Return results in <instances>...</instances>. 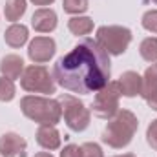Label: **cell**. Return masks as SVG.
Returning <instances> with one entry per match:
<instances>
[{
    "label": "cell",
    "mask_w": 157,
    "mask_h": 157,
    "mask_svg": "<svg viewBox=\"0 0 157 157\" xmlns=\"http://www.w3.org/2000/svg\"><path fill=\"white\" fill-rule=\"evenodd\" d=\"M28 143L18 133L7 132L0 137V155L2 157H26Z\"/></svg>",
    "instance_id": "cell-9"
},
{
    "label": "cell",
    "mask_w": 157,
    "mask_h": 157,
    "mask_svg": "<svg viewBox=\"0 0 157 157\" xmlns=\"http://www.w3.org/2000/svg\"><path fill=\"white\" fill-rule=\"evenodd\" d=\"M29 39V33H28V28L24 24H11L6 33H4V40L7 46L11 48H22Z\"/></svg>",
    "instance_id": "cell-14"
},
{
    "label": "cell",
    "mask_w": 157,
    "mask_h": 157,
    "mask_svg": "<svg viewBox=\"0 0 157 157\" xmlns=\"http://www.w3.org/2000/svg\"><path fill=\"white\" fill-rule=\"evenodd\" d=\"M144 101L148 102V106H150L152 110H155V112H157V91H154V93H152L150 97H146Z\"/></svg>",
    "instance_id": "cell-25"
},
{
    "label": "cell",
    "mask_w": 157,
    "mask_h": 157,
    "mask_svg": "<svg viewBox=\"0 0 157 157\" xmlns=\"http://www.w3.org/2000/svg\"><path fill=\"white\" fill-rule=\"evenodd\" d=\"M152 2H154V4H157V0H152Z\"/></svg>",
    "instance_id": "cell-29"
},
{
    "label": "cell",
    "mask_w": 157,
    "mask_h": 157,
    "mask_svg": "<svg viewBox=\"0 0 157 157\" xmlns=\"http://www.w3.org/2000/svg\"><path fill=\"white\" fill-rule=\"evenodd\" d=\"M119 99L121 88L117 80H110L104 88H101L93 99V113L101 119H112L119 112Z\"/></svg>",
    "instance_id": "cell-7"
},
{
    "label": "cell",
    "mask_w": 157,
    "mask_h": 157,
    "mask_svg": "<svg viewBox=\"0 0 157 157\" xmlns=\"http://www.w3.org/2000/svg\"><path fill=\"white\" fill-rule=\"evenodd\" d=\"M68 29L73 35H88L93 31V20L90 17H71L68 22Z\"/></svg>",
    "instance_id": "cell-15"
},
{
    "label": "cell",
    "mask_w": 157,
    "mask_h": 157,
    "mask_svg": "<svg viewBox=\"0 0 157 157\" xmlns=\"http://www.w3.org/2000/svg\"><path fill=\"white\" fill-rule=\"evenodd\" d=\"M95 40L108 51V55H122L132 42V31L122 26H101Z\"/></svg>",
    "instance_id": "cell-4"
},
{
    "label": "cell",
    "mask_w": 157,
    "mask_h": 157,
    "mask_svg": "<svg viewBox=\"0 0 157 157\" xmlns=\"http://www.w3.org/2000/svg\"><path fill=\"white\" fill-rule=\"evenodd\" d=\"M0 71H2V77L6 78H20L24 73V60L22 57L18 55H6L2 60H0Z\"/></svg>",
    "instance_id": "cell-13"
},
{
    "label": "cell",
    "mask_w": 157,
    "mask_h": 157,
    "mask_svg": "<svg viewBox=\"0 0 157 157\" xmlns=\"http://www.w3.org/2000/svg\"><path fill=\"white\" fill-rule=\"evenodd\" d=\"M60 157H82L80 146H77V144H68V146H64L62 152H60Z\"/></svg>",
    "instance_id": "cell-24"
},
{
    "label": "cell",
    "mask_w": 157,
    "mask_h": 157,
    "mask_svg": "<svg viewBox=\"0 0 157 157\" xmlns=\"http://www.w3.org/2000/svg\"><path fill=\"white\" fill-rule=\"evenodd\" d=\"M117 82L121 88V95L124 97H137L143 91V77L137 71H124Z\"/></svg>",
    "instance_id": "cell-11"
},
{
    "label": "cell",
    "mask_w": 157,
    "mask_h": 157,
    "mask_svg": "<svg viewBox=\"0 0 157 157\" xmlns=\"http://www.w3.org/2000/svg\"><path fill=\"white\" fill-rule=\"evenodd\" d=\"M143 28L150 33H157V9H150L143 15Z\"/></svg>",
    "instance_id": "cell-21"
},
{
    "label": "cell",
    "mask_w": 157,
    "mask_h": 157,
    "mask_svg": "<svg viewBox=\"0 0 157 157\" xmlns=\"http://www.w3.org/2000/svg\"><path fill=\"white\" fill-rule=\"evenodd\" d=\"M35 6H49V4H53L55 0H31Z\"/></svg>",
    "instance_id": "cell-26"
},
{
    "label": "cell",
    "mask_w": 157,
    "mask_h": 157,
    "mask_svg": "<svg viewBox=\"0 0 157 157\" xmlns=\"http://www.w3.org/2000/svg\"><path fill=\"white\" fill-rule=\"evenodd\" d=\"M59 102H60V106H62L64 122L68 124L70 130H73V132H84V130L90 126L91 113H90V110L78 101L77 97L62 95V97L59 99Z\"/></svg>",
    "instance_id": "cell-5"
},
{
    "label": "cell",
    "mask_w": 157,
    "mask_h": 157,
    "mask_svg": "<svg viewBox=\"0 0 157 157\" xmlns=\"http://www.w3.org/2000/svg\"><path fill=\"white\" fill-rule=\"evenodd\" d=\"M37 143L44 150H59L60 148V133L53 124H40L37 130Z\"/></svg>",
    "instance_id": "cell-12"
},
{
    "label": "cell",
    "mask_w": 157,
    "mask_h": 157,
    "mask_svg": "<svg viewBox=\"0 0 157 157\" xmlns=\"http://www.w3.org/2000/svg\"><path fill=\"white\" fill-rule=\"evenodd\" d=\"M137 128L139 121L130 110H119L112 119H108V124L102 132V143L117 150L124 148L132 143Z\"/></svg>",
    "instance_id": "cell-2"
},
{
    "label": "cell",
    "mask_w": 157,
    "mask_h": 157,
    "mask_svg": "<svg viewBox=\"0 0 157 157\" xmlns=\"http://www.w3.org/2000/svg\"><path fill=\"white\" fill-rule=\"evenodd\" d=\"M115 157H135L133 154H122V155H115Z\"/></svg>",
    "instance_id": "cell-28"
},
{
    "label": "cell",
    "mask_w": 157,
    "mask_h": 157,
    "mask_svg": "<svg viewBox=\"0 0 157 157\" xmlns=\"http://www.w3.org/2000/svg\"><path fill=\"white\" fill-rule=\"evenodd\" d=\"M62 7L70 15H80V13L88 11L90 4H88V0H62Z\"/></svg>",
    "instance_id": "cell-20"
},
{
    "label": "cell",
    "mask_w": 157,
    "mask_h": 157,
    "mask_svg": "<svg viewBox=\"0 0 157 157\" xmlns=\"http://www.w3.org/2000/svg\"><path fill=\"white\" fill-rule=\"evenodd\" d=\"M108 51L93 39H82L53 66V78L71 93H97L112 77Z\"/></svg>",
    "instance_id": "cell-1"
},
{
    "label": "cell",
    "mask_w": 157,
    "mask_h": 157,
    "mask_svg": "<svg viewBox=\"0 0 157 157\" xmlns=\"http://www.w3.org/2000/svg\"><path fill=\"white\" fill-rule=\"evenodd\" d=\"M20 110L28 119L39 124H57L62 119V106L55 99L39 97V95H26L20 101Z\"/></svg>",
    "instance_id": "cell-3"
},
{
    "label": "cell",
    "mask_w": 157,
    "mask_h": 157,
    "mask_svg": "<svg viewBox=\"0 0 157 157\" xmlns=\"http://www.w3.org/2000/svg\"><path fill=\"white\" fill-rule=\"evenodd\" d=\"M57 51V44L51 37H35L29 42L28 55L35 64H44L48 62Z\"/></svg>",
    "instance_id": "cell-8"
},
{
    "label": "cell",
    "mask_w": 157,
    "mask_h": 157,
    "mask_svg": "<svg viewBox=\"0 0 157 157\" xmlns=\"http://www.w3.org/2000/svg\"><path fill=\"white\" fill-rule=\"evenodd\" d=\"M31 26L39 33H51L57 28V13L49 7H40L31 17Z\"/></svg>",
    "instance_id": "cell-10"
},
{
    "label": "cell",
    "mask_w": 157,
    "mask_h": 157,
    "mask_svg": "<svg viewBox=\"0 0 157 157\" xmlns=\"http://www.w3.org/2000/svg\"><path fill=\"white\" fill-rule=\"evenodd\" d=\"M26 7H28L26 0H7L6 2V7H4V15H6L7 20L17 22L26 13Z\"/></svg>",
    "instance_id": "cell-17"
},
{
    "label": "cell",
    "mask_w": 157,
    "mask_h": 157,
    "mask_svg": "<svg viewBox=\"0 0 157 157\" xmlns=\"http://www.w3.org/2000/svg\"><path fill=\"white\" fill-rule=\"evenodd\" d=\"M80 152H82V157H104L102 148L97 143H84L80 146Z\"/></svg>",
    "instance_id": "cell-22"
},
{
    "label": "cell",
    "mask_w": 157,
    "mask_h": 157,
    "mask_svg": "<svg viewBox=\"0 0 157 157\" xmlns=\"http://www.w3.org/2000/svg\"><path fill=\"white\" fill-rule=\"evenodd\" d=\"M146 141L154 150H157V119L150 122V126L146 130Z\"/></svg>",
    "instance_id": "cell-23"
},
{
    "label": "cell",
    "mask_w": 157,
    "mask_h": 157,
    "mask_svg": "<svg viewBox=\"0 0 157 157\" xmlns=\"http://www.w3.org/2000/svg\"><path fill=\"white\" fill-rule=\"evenodd\" d=\"M154 91H157V62H154L146 71H144V77H143V99L150 97Z\"/></svg>",
    "instance_id": "cell-16"
},
{
    "label": "cell",
    "mask_w": 157,
    "mask_h": 157,
    "mask_svg": "<svg viewBox=\"0 0 157 157\" xmlns=\"http://www.w3.org/2000/svg\"><path fill=\"white\" fill-rule=\"evenodd\" d=\"M35 157H53L51 154H48V152H40V154H37Z\"/></svg>",
    "instance_id": "cell-27"
},
{
    "label": "cell",
    "mask_w": 157,
    "mask_h": 157,
    "mask_svg": "<svg viewBox=\"0 0 157 157\" xmlns=\"http://www.w3.org/2000/svg\"><path fill=\"white\" fill-rule=\"evenodd\" d=\"M15 84L11 78H6V77H0V101L2 102H9L15 99Z\"/></svg>",
    "instance_id": "cell-19"
},
{
    "label": "cell",
    "mask_w": 157,
    "mask_h": 157,
    "mask_svg": "<svg viewBox=\"0 0 157 157\" xmlns=\"http://www.w3.org/2000/svg\"><path fill=\"white\" fill-rule=\"evenodd\" d=\"M139 53L146 62H157V39L155 37H148L141 42L139 46Z\"/></svg>",
    "instance_id": "cell-18"
},
{
    "label": "cell",
    "mask_w": 157,
    "mask_h": 157,
    "mask_svg": "<svg viewBox=\"0 0 157 157\" xmlns=\"http://www.w3.org/2000/svg\"><path fill=\"white\" fill-rule=\"evenodd\" d=\"M20 86L29 91V93H55L57 86H55V78L49 75V71L39 66V64H33V66H28L20 77Z\"/></svg>",
    "instance_id": "cell-6"
}]
</instances>
